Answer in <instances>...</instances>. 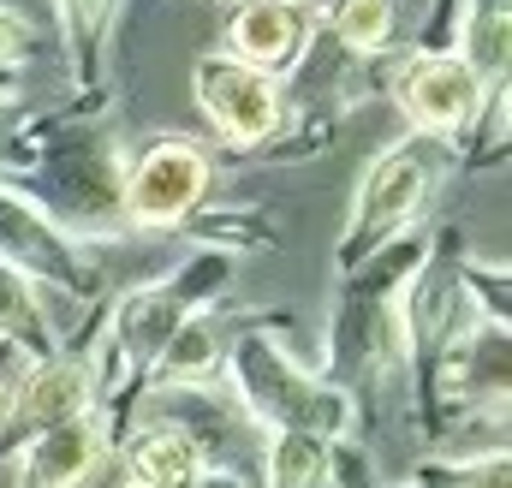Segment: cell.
I'll use <instances>...</instances> for the list:
<instances>
[{"label": "cell", "instance_id": "9a60e30c", "mask_svg": "<svg viewBox=\"0 0 512 488\" xmlns=\"http://www.w3.org/2000/svg\"><path fill=\"white\" fill-rule=\"evenodd\" d=\"M60 6V36H66V60H72V78L78 90H90L96 78V48H102V30L114 18V0H54Z\"/></svg>", "mask_w": 512, "mask_h": 488}, {"label": "cell", "instance_id": "ba28073f", "mask_svg": "<svg viewBox=\"0 0 512 488\" xmlns=\"http://www.w3.org/2000/svg\"><path fill=\"white\" fill-rule=\"evenodd\" d=\"M96 405V364H90V346H60L48 358H30V364L12 375V423L18 435H36L48 423H66L78 411Z\"/></svg>", "mask_w": 512, "mask_h": 488}, {"label": "cell", "instance_id": "7a4b0ae2", "mask_svg": "<svg viewBox=\"0 0 512 488\" xmlns=\"http://www.w3.org/2000/svg\"><path fill=\"white\" fill-rule=\"evenodd\" d=\"M453 167H459V143H447V137L405 131L399 143H387L382 155L364 167L358 191H352L346 227H340V244H334V274L346 280L376 250H387L405 233H417L423 215H429V203L453 179Z\"/></svg>", "mask_w": 512, "mask_h": 488}, {"label": "cell", "instance_id": "44dd1931", "mask_svg": "<svg viewBox=\"0 0 512 488\" xmlns=\"http://www.w3.org/2000/svg\"><path fill=\"white\" fill-rule=\"evenodd\" d=\"M304 6H310V0H304Z\"/></svg>", "mask_w": 512, "mask_h": 488}, {"label": "cell", "instance_id": "9c48e42d", "mask_svg": "<svg viewBox=\"0 0 512 488\" xmlns=\"http://www.w3.org/2000/svg\"><path fill=\"white\" fill-rule=\"evenodd\" d=\"M310 36H316V12L304 0H239L233 18H227V48L221 54H233V60H245V66L286 84L292 66L304 60Z\"/></svg>", "mask_w": 512, "mask_h": 488}, {"label": "cell", "instance_id": "277c9868", "mask_svg": "<svg viewBox=\"0 0 512 488\" xmlns=\"http://www.w3.org/2000/svg\"><path fill=\"white\" fill-rule=\"evenodd\" d=\"M0 262L30 280L42 298H72V304H102V268L96 250L78 244L66 227H54L12 179H0Z\"/></svg>", "mask_w": 512, "mask_h": 488}, {"label": "cell", "instance_id": "3957f363", "mask_svg": "<svg viewBox=\"0 0 512 488\" xmlns=\"http://www.w3.org/2000/svg\"><path fill=\"white\" fill-rule=\"evenodd\" d=\"M209 185H215V161L197 137L185 131L149 137L137 155H126V179H120L126 233H173L197 221V209L209 203Z\"/></svg>", "mask_w": 512, "mask_h": 488}, {"label": "cell", "instance_id": "2e32d148", "mask_svg": "<svg viewBox=\"0 0 512 488\" xmlns=\"http://www.w3.org/2000/svg\"><path fill=\"white\" fill-rule=\"evenodd\" d=\"M24 54H30V24H24L12 6H0V78H6Z\"/></svg>", "mask_w": 512, "mask_h": 488}, {"label": "cell", "instance_id": "8992f818", "mask_svg": "<svg viewBox=\"0 0 512 488\" xmlns=\"http://www.w3.org/2000/svg\"><path fill=\"white\" fill-rule=\"evenodd\" d=\"M191 96L227 149H262L286 125V84L221 48L191 60Z\"/></svg>", "mask_w": 512, "mask_h": 488}, {"label": "cell", "instance_id": "4fadbf2b", "mask_svg": "<svg viewBox=\"0 0 512 488\" xmlns=\"http://www.w3.org/2000/svg\"><path fill=\"white\" fill-rule=\"evenodd\" d=\"M310 12H316V30L358 60L387 54L393 24H399V0H310Z\"/></svg>", "mask_w": 512, "mask_h": 488}, {"label": "cell", "instance_id": "8fae6325", "mask_svg": "<svg viewBox=\"0 0 512 488\" xmlns=\"http://www.w3.org/2000/svg\"><path fill=\"white\" fill-rule=\"evenodd\" d=\"M233 334L239 328H227L215 310H203V316H185L179 328H173V340L155 352V364L143 375V393H209L215 381H221V358H227V346H233Z\"/></svg>", "mask_w": 512, "mask_h": 488}, {"label": "cell", "instance_id": "5bb4252c", "mask_svg": "<svg viewBox=\"0 0 512 488\" xmlns=\"http://www.w3.org/2000/svg\"><path fill=\"white\" fill-rule=\"evenodd\" d=\"M328 453H334V441H322V435L274 429L262 447V477H268V488H334L328 483Z\"/></svg>", "mask_w": 512, "mask_h": 488}, {"label": "cell", "instance_id": "e0dca14e", "mask_svg": "<svg viewBox=\"0 0 512 488\" xmlns=\"http://www.w3.org/2000/svg\"><path fill=\"white\" fill-rule=\"evenodd\" d=\"M30 125V114L18 108V96H0V161H6V149L18 143V131Z\"/></svg>", "mask_w": 512, "mask_h": 488}, {"label": "cell", "instance_id": "5b68a950", "mask_svg": "<svg viewBox=\"0 0 512 488\" xmlns=\"http://www.w3.org/2000/svg\"><path fill=\"white\" fill-rule=\"evenodd\" d=\"M387 96H393V108L405 114L411 131L465 143V137L483 125L489 102H495L501 90H483L477 72H471L459 54H447V48H411V54L393 66Z\"/></svg>", "mask_w": 512, "mask_h": 488}, {"label": "cell", "instance_id": "6da1fadb", "mask_svg": "<svg viewBox=\"0 0 512 488\" xmlns=\"http://www.w3.org/2000/svg\"><path fill=\"white\" fill-rule=\"evenodd\" d=\"M221 387L239 405V417L256 423L262 435L304 429V435H322V441H352L358 435V417H364L346 387L310 375V369L274 340V328H262V322L233 334V346L221 358Z\"/></svg>", "mask_w": 512, "mask_h": 488}, {"label": "cell", "instance_id": "7c38bea8", "mask_svg": "<svg viewBox=\"0 0 512 488\" xmlns=\"http://www.w3.org/2000/svg\"><path fill=\"white\" fill-rule=\"evenodd\" d=\"M0 346H12L18 358H48V352L66 346V334L54 328L48 298L30 280H18L6 262H0Z\"/></svg>", "mask_w": 512, "mask_h": 488}, {"label": "cell", "instance_id": "ffe728a7", "mask_svg": "<svg viewBox=\"0 0 512 488\" xmlns=\"http://www.w3.org/2000/svg\"><path fill=\"white\" fill-rule=\"evenodd\" d=\"M12 423V375H0V429Z\"/></svg>", "mask_w": 512, "mask_h": 488}, {"label": "cell", "instance_id": "ac0fdd59", "mask_svg": "<svg viewBox=\"0 0 512 488\" xmlns=\"http://www.w3.org/2000/svg\"><path fill=\"white\" fill-rule=\"evenodd\" d=\"M453 488H507V459H501V465H477V471H465Z\"/></svg>", "mask_w": 512, "mask_h": 488}, {"label": "cell", "instance_id": "d6986e66", "mask_svg": "<svg viewBox=\"0 0 512 488\" xmlns=\"http://www.w3.org/2000/svg\"><path fill=\"white\" fill-rule=\"evenodd\" d=\"M191 488H251V483H245L239 471H221V465H209V471H203Z\"/></svg>", "mask_w": 512, "mask_h": 488}, {"label": "cell", "instance_id": "52a82bcc", "mask_svg": "<svg viewBox=\"0 0 512 488\" xmlns=\"http://www.w3.org/2000/svg\"><path fill=\"white\" fill-rule=\"evenodd\" d=\"M114 453V423L90 405L66 423H48L36 435H24L18 453V488H84L102 459Z\"/></svg>", "mask_w": 512, "mask_h": 488}, {"label": "cell", "instance_id": "30bf717a", "mask_svg": "<svg viewBox=\"0 0 512 488\" xmlns=\"http://www.w3.org/2000/svg\"><path fill=\"white\" fill-rule=\"evenodd\" d=\"M114 459L126 471V488H191L215 465L209 441L179 417H149L126 429V441H114Z\"/></svg>", "mask_w": 512, "mask_h": 488}]
</instances>
